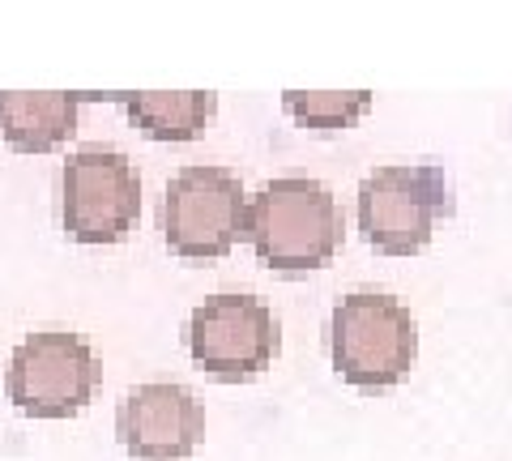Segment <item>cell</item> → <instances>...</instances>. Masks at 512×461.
I'll return each instance as SVG.
<instances>
[{"mask_svg": "<svg viewBox=\"0 0 512 461\" xmlns=\"http://www.w3.org/2000/svg\"><path fill=\"white\" fill-rule=\"evenodd\" d=\"M248 244L278 274H308L342 244L338 197L312 176H278L248 197Z\"/></svg>", "mask_w": 512, "mask_h": 461, "instance_id": "obj_1", "label": "cell"}, {"mask_svg": "<svg viewBox=\"0 0 512 461\" xmlns=\"http://www.w3.org/2000/svg\"><path fill=\"white\" fill-rule=\"evenodd\" d=\"M329 355L346 385L363 393L393 389L419 359V325L402 299L355 291L329 316Z\"/></svg>", "mask_w": 512, "mask_h": 461, "instance_id": "obj_2", "label": "cell"}, {"mask_svg": "<svg viewBox=\"0 0 512 461\" xmlns=\"http://www.w3.org/2000/svg\"><path fill=\"white\" fill-rule=\"evenodd\" d=\"M448 210H453V188L436 163L376 167L359 184V231L384 257L423 252Z\"/></svg>", "mask_w": 512, "mask_h": 461, "instance_id": "obj_3", "label": "cell"}, {"mask_svg": "<svg viewBox=\"0 0 512 461\" xmlns=\"http://www.w3.org/2000/svg\"><path fill=\"white\" fill-rule=\"evenodd\" d=\"M103 380V363L82 333L43 329L18 342L5 368V393L26 419L82 415Z\"/></svg>", "mask_w": 512, "mask_h": 461, "instance_id": "obj_4", "label": "cell"}, {"mask_svg": "<svg viewBox=\"0 0 512 461\" xmlns=\"http://www.w3.org/2000/svg\"><path fill=\"white\" fill-rule=\"evenodd\" d=\"M248 227V193L235 171L192 163L175 171L163 197V240L184 261L227 257Z\"/></svg>", "mask_w": 512, "mask_h": 461, "instance_id": "obj_5", "label": "cell"}, {"mask_svg": "<svg viewBox=\"0 0 512 461\" xmlns=\"http://www.w3.org/2000/svg\"><path fill=\"white\" fill-rule=\"evenodd\" d=\"M141 214V176L128 154L86 146L60 167V222L77 244H120Z\"/></svg>", "mask_w": 512, "mask_h": 461, "instance_id": "obj_6", "label": "cell"}, {"mask_svg": "<svg viewBox=\"0 0 512 461\" xmlns=\"http://www.w3.org/2000/svg\"><path fill=\"white\" fill-rule=\"evenodd\" d=\"M188 355L218 380H248L274 363L282 325L274 308L256 295H214L192 308L184 329Z\"/></svg>", "mask_w": 512, "mask_h": 461, "instance_id": "obj_7", "label": "cell"}, {"mask_svg": "<svg viewBox=\"0 0 512 461\" xmlns=\"http://www.w3.org/2000/svg\"><path fill=\"white\" fill-rule=\"evenodd\" d=\"M116 436L137 461H184L205 436V410L180 380H146L124 393Z\"/></svg>", "mask_w": 512, "mask_h": 461, "instance_id": "obj_8", "label": "cell"}, {"mask_svg": "<svg viewBox=\"0 0 512 461\" xmlns=\"http://www.w3.org/2000/svg\"><path fill=\"white\" fill-rule=\"evenodd\" d=\"M82 94L0 90V137L18 154H52L73 137Z\"/></svg>", "mask_w": 512, "mask_h": 461, "instance_id": "obj_9", "label": "cell"}, {"mask_svg": "<svg viewBox=\"0 0 512 461\" xmlns=\"http://www.w3.org/2000/svg\"><path fill=\"white\" fill-rule=\"evenodd\" d=\"M218 99L210 90H180V94H124V111L146 137L154 141H192L205 120L214 116Z\"/></svg>", "mask_w": 512, "mask_h": 461, "instance_id": "obj_10", "label": "cell"}, {"mask_svg": "<svg viewBox=\"0 0 512 461\" xmlns=\"http://www.w3.org/2000/svg\"><path fill=\"white\" fill-rule=\"evenodd\" d=\"M282 107L295 124H303V129L338 133V129H350L359 116H367L372 94L367 90H346V94H338V90H286Z\"/></svg>", "mask_w": 512, "mask_h": 461, "instance_id": "obj_11", "label": "cell"}]
</instances>
